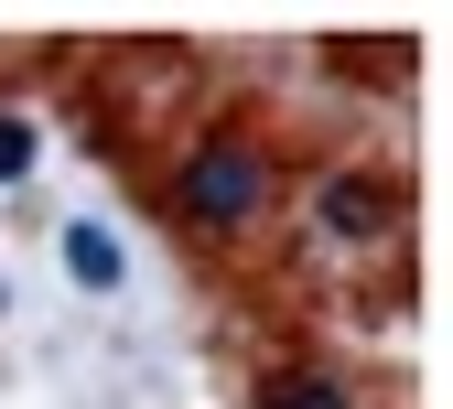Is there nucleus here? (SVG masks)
Wrapping results in <instances>:
<instances>
[{
	"label": "nucleus",
	"mask_w": 453,
	"mask_h": 409,
	"mask_svg": "<svg viewBox=\"0 0 453 409\" xmlns=\"http://www.w3.org/2000/svg\"><path fill=\"white\" fill-rule=\"evenodd\" d=\"M259 194H270V162L238 151V140H216V151L184 162V216L195 226H238V216H259Z\"/></svg>",
	"instance_id": "1"
},
{
	"label": "nucleus",
	"mask_w": 453,
	"mask_h": 409,
	"mask_svg": "<svg viewBox=\"0 0 453 409\" xmlns=\"http://www.w3.org/2000/svg\"><path fill=\"white\" fill-rule=\"evenodd\" d=\"M65 269L87 291H108V280H119V238H108V226H65Z\"/></svg>",
	"instance_id": "2"
},
{
	"label": "nucleus",
	"mask_w": 453,
	"mask_h": 409,
	"mask_svg": "<svg viewBox=\"0 0 453 409\" xmlns=\"http://www.w3.org/2000/svg\"><path fill=\"white\" fill-rule=\"evenodd\" d=\"M259 409H357V398L334 388V377H270V388H259Z\"/></svg>",
	"instance_id": "3"
},
{
	"label": "nucleus",
	"mask_w": 453,
	"mask_h": 409,
	"mask_svg": "<svg viewBox=\"0 0 453 409\" xmlns=\"http://www.w3.org/2000/svg\"><path fill=\"white\" fill-rule=\"evenodd\" d=\"M324 216H334V226H346V238H357V226H378V216H388V205H378V194H367V184H334V194H324Z\"/></svg>",
	"instance_id": "4"
},
{
	"label": "nucleus",
	"mask_w": 453,
	"mask_h": 409,
	"mask_svg": "<svg viewBox=\"0 0 453 409\" xmlns=\"http://www.w3.org/2000/svg\"><path fill=\"white\" fill-rule=\"evenodd\" d=\"M22 172H33V130H22V119H0V184H22Z\"/></svg>",
	"instance_id": "5"
}]
</instances>
